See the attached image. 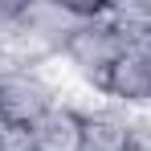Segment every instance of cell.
<instances>
[{
  "instance_id": "3",
  "label": "cell",
  "mask_w": 151,
  "mask_h": 151,
  "mask_svg": "<svg viewBox=\"0 0 151 151\" xmlns=\"http://www.w3.org/2000/svg\"><path fill=\"white\" fill-rule=\"evenodd\" d=\"M102 102L135 119H151V49H127L102 82Z\"/></svg>"
},
{
  "instance_id": "5",
  "label": "cell",
  "mask_w": 151,
  "mask_h": 151,
  "mask_svg": "<svg viewBox=\"0 0 151 151\" xmlns=\"http://www.w3.org/2000/svg\"><path fill=\"white\" fill-rule=\"evenodd\" d=\"M17 151H82V106L61 102L17 139Z\"/></svg>"
},
{
  "instance_id": "6",
  "label": "cell",
  "mask_w": 151,
  "mask_h": 151,
  "mask_svg": "<svg viewBox=\"0 0 151 151\" xmlns=\"http://www.w3.org/2000/svg\"><path fill=\"white\" fill-rule=\"evenodd\" d=\"M0 151H17V139H12V135H4V131H0Z\"/></svg>"
},
{
  "instance_id": "2",
  "label": "cell",
  "mask_w": 151,
  "mask_h": 151,
  "mask_svg": "<svg viewBox=\"0 0 151 151\" xmlns=\"http://www.w3.org/2000/svg\"><path fill=\"white\" fill-rule=\"evenodd\" d=\"M123 53H127V41L119 33V25H114V17H110V8H98V12L78 21V29L65 37L57 61H61L65 74H74L82 86H90L98 94L106 74L114 70V61Z\"/></svg>"
},
{
  "instance_id": "4",
  "label": "cell",
  "mask_w": 151,
  "mask_h": 151,
  "mask_svg": "<svg viewBox=\"0 0 151 151\" xmlns=\"http://www.w3.org/2000/svg\"><path fill=\"white\" fill-rule=\"evenodd\" d=\"M82 151H143V119L110 102L82 106Z\"/></svg>"
},
{
  "instance_id": "1",
  "label": "cell",
  "mask_w": 151,
  "mask_h": 151,
  "mask_svg": "<svg viewBox=\"0 0 151 151\" xmlns=\"http://www.w3.org/2000/svg\"><path fill=\"white\" fill-rule=\"evenodd\" d=\"M53 106H61V86L53 82L45 65L0 61V131L4 135L21 139Z\"/></svg>"
}]
</instances>
